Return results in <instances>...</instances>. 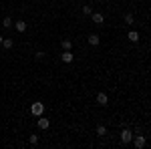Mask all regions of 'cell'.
Listing matches in <instances>:
<instances>
[{
	"mask_svg": "<svg viewBox=\"0 0 151 149\" xmlns=\"http://www.w3.org/2000/svg\"><path fill=\"white\" fill-rule=\"evenodd\" d=\"M30 113L35 115V117H40V115L45 113V105H42V103H32V107H30Z\"/></svg>",
	"mask_w": 151,
	"mask_h": 149,
	"instance_id": "cell-1",
	"label": "cell"
},
{
	"mask_svg": "<svg viewBox=\"0 0 151 149\" xmlns=\"http://www.w3.org/2000/svg\"><path fill=\"white\" fill-rule=\"evenodd\" d=\"M131 141H133V145H135L137 149H143V147H145V143H147L143 135H133V139H131Z\"/></svg>",
	"mask_w": 151,
	"mask_h": 149,
	"instance_id": "cell-2",
	"label": "cell"
},
{
	"mask_svg": "<svg viewBox=\"0 0 151 149\" xmlns=\"http://www.w3.org/2000/svg\"><path fill=\"white\" fill-rule=\"evenodd\" d=\"M131 139H133V133H131L129 129H123V131H121V143L127 145V143H131Z\"/></svg>",
	"mask_w": 151,
	"mask_h": 149,
	"instance_id": "cell-3",
	"label": "cell"
},
{
	"mask_svg": "<svg viewBox=\"0 0 151 149\" xmlns=\"http://www.w3.org/2000/svg\"><path fill=\"white\" fill-rule=\"evenodd\" d=\"M36 125H38V129H42V131H45V129H48V127H50V121H48V119H45V117L40 115V119L36 121Z\"/></svg>",
	"mask_w": 151,
	"mask_h": 149,
	"instance_id": "cell-4",
	"label": "cell"
},
{
	"mask_svg": "<svg viewBox=\"0 0 151 149\" xmlns=\"http://www.w3.org/2000/svg\"><path fill=\"white\" fill-rule=\"evenodd\" d=\"M97 103L101 105V107H105V105L109 103V97H107V93H99V95H97Z\"/></svg>",
	"mask_w": 151,
	"mask_h": 149,
	"instance_id": "cell-5",
	"label": "cell"
},
{
	"mask_svg": "<svg viewBox=\"0 0 151 149\" xmlns=\"http://www.w3.org/2000/svg\"><path fill=\"white\" fill-rule=\"evenodd\" d=\"M60 58H63V63H73V58H75V55H73L70 50H65V53L60 55Z\"/></svg>",
	"mask_w": 151,
	"mask_h": 149,
	"instance_id": "cell-6",
	"label": "cell"
},
{
	"mask_svg": "<svg viewBox=\"0 0 151 149\" xmlns=\"http://www.w3.org/2000/svg\"><path fill=\"white\" fill-rule=\"evenodd\" d=\"M14 28H16L18 32H26V22H24V20H16V22H14Z\"/></svg>",
	"mask_w": 151,
	"mask_h": 149,
	"instance_id": "cell-7",
	"label": "cell"
},
{
	"mask_svg": "<svg viewBox=\"0 0 151 149\" xmlns=\"http://www.w3.org/2000/svg\"><path fill=\"white\" fill-rule=\"evenodd\" d=\"M87 40H89V45H91V46H97L99 42H101V38H99V35H91L89 38H87Z\"/></svg>",
	"mask_w": 151,
	"mask_h": 149,
	"instance_id": "cell-8",
	"label": "cell"
},
{
	"mask_svg": "<svg viewBox=\"0 0 151 149\" xmlns=\"http://www.w3.org/2000/svg\"><path fill=\"white\" fill-rule=\"evenodd\" d=\"M93 22L95 24H103L105 22V18H103V14H101V12H95V14H93Z\"/></svg>",
	"mask_w": 151,
	"mask_h": 149,
	"instance_id": "cell-9",
	"label": "cell"
},
{
	"mask_svg": "<svg viewBox=\"0 0 151 149\" xmlns=\"http://www.w3.org/2000/svg\"><path fill=\"white\" fill-rule=\"evenodd\" d=\"M127 38L131 40V42H139V32H137V30H131Z\"/></svg>",
	"mask_w": 151,
	"mask_h": 149,
	"instance_id": "cell-10",
	"label": "cell"
},
{
	"mask_svg": "<svg viewBox=\"0 0 151 149\" xmlns=\"http://www.w3.org/2000/svg\"><path fill=\"white\" fill-rule=\"evenodd\" d=\"M12 45H14V42H12V38H2V42H0L2 48H12Z\"/></svg>",
	"mask_w": 151,
	"mask_h": 149,
	"instance_id": "cell-11",
	"label": "cell"
},
{
	"mask_svg": "<svg viewBox=\"0 0 151 149\" xmlns=\"http://www.w3.org/2000/svg\"><path fill=\"white\" fill-rule=\"evenodd\" d=\"M123 20H125V24H129V26H131V24H135V18H133V14H125V16H123Z\"/></svg>",
	"mask_w": 151,
	"mask_h": 149,
	"instance_id": "cell-12",
	"label": "cell"
},
{
	"mask_svg": "<svg viewBox=\"0 0 151 149\" xmlns=\"http://www.w3.org/2000/svg\"><path fill=\"white\" fill-rule=\"evenodd\" d=\"M97 135H99V137H105V135H107V127L99 125V127H97Z\"/></svg>",
	"mask_w": 151,
	"mask_h": 149,
	"instance_id": "cell-13",
	"label": "cell"
},
{
	"mask_svg": "<svg viewBox=\"0 0 151 149\" xmlns=\"http://www.w3.org/2000/svg\"><path fill=\"white\" fill-rule=\"evenodd\" d=\"M12 24H14V22H12V20H10V16H6V18L2 20V28H10Z\"/></svg>",
	"mask_w": 151,
	"mask_h": 149,
	"instance_id": "cell-14",
	"label": "cell"
},
{
	"mask_svg": "<svg viewBox=\"0 0 151 149\" xmlns=\"http://www.w3.org/2000/svg\"><path fill=\"white\" fill-rule=\"evenodd\" d=\"M60 45H63V48H65V50H70V46H73V40H69V38H65V40H63Z\"/></svg>",
	"mask_w": 151,
	"mask_h": 149,
	"instance_id": "cell-15",
	"label": "cell"
},
{
	"mask_svg": "<svg viewBox=\"0 0 151 149\" xmlns=\"http://www.w3.org/2000/svg\"><path fill=\"white\" fill-rule=\"evenodd\" d=\"M28 141H30V145H36V143H38V135H30Z\"/></svg>",
	"mask_w": 151,
	"mask_h": 149,
	"instance_id": "cell-16",
	"label": "cell"
},
{
	"mask_svg": "<svg viewBox=\"0 0 151 149\" xmlns=\"http://www.w3.org/2000/svg\"><path fill=\"white\" fill-rule=\"evenodd\" d=\"M42 57H45V53H42V50H38V53H35V58H36V60H40Z\"/></svg>",
	"mask_w": 151,
	"mask_h": 149,
	"instance_id": "cell-17",
	"label": "cell"
},
{
	"mask_svg": "<svg viewBox=\"0 0 151 149\" xmlns=\"http://www.w3.org/2000/svg\"><path fill=\"white\" fill-rule=\"evenodd\" d=\"M83 14H91V6H83Z\"/></svg>",
	"mask_w": 151,
	"mask_h": 149,
	"instance_id": "cell-18",
	"label": "cell"
},
{
	"mask_svg": "<svg viewBox=\"0 0 151 149\" xmlns=\"http://www.w3.org/2000/svg\"><path fill=\"white\" fill-rule=\"evenodd\" d=\"M2 38H4V36H2V35H0V42H2Z\"/></svg>",
	"mask_w": 151,
	"mask_h": 149,
	"instance_id": "cell-19",
	"label": "cell"
}]
</instances>
